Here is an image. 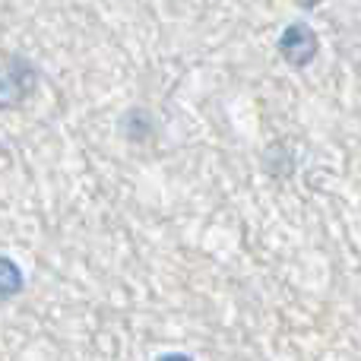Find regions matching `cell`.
Instances as JSON below:
<instances>
[{"instance_id":"cell-1","label":"cell","mask_w":361,"mask_h":361,"mask_svg":"<svg viewBox=\"0 0 361 361\" xmlns=\"http://www.w3.org/2000/svg\"><path fill=\"white\" fill-rule=\"evenodd\" d=\"M276 48H279L282 61H286L288 67L301 70V67H307V63H314V57L320 54V35L314 32L311 23L295 19V23H288L286 29H282Z\"/></svg>"},{"instance_id":"cell-2","label":"cell","mask_w":361,"mask_h":361,"mask_svg":"<svg viewBox=\"0 0 361 361\" xmlns=\"http://www.w3.org/2000/svg\"><path fill=\"white\" fill-rule=\"evenodd\" d=\"M38 86V67L19 54H6L4 61V82H0V105L16 108L35 92Z\"/></svg>"},{"instance_id":"cell-3","label":"cell","mask_w":361,"mask_h":361,"mask_svg":"<svg viewBox=\"0 0 361 361\" xmlns=\"http://www.w3.org/2000/svg\"><path fill=\"white\" fill-rule=\"evenodd\" d=\"M23 292V269L16 267L13 257H0V298L4 301H13L16 295Z\"/></svg>"},{"instance_id":"cell-4","label":"cell","mask_w":361,"mask_h":361,"mask_svg":"<svg viewBox=\"0 0 361 361\" xmlns=\"http://www.w3.org/2000/svg\"><path fill=\"white\" fill-rule=\"evenodd\" d=\"M159 361H193V358L184 355V352H165V355H159Z\"/></svg>"},{"instance_id":"cell-5","label":"cell","mask_w":361,"mask_h":361,"mask_svg":"<svg viewBox=\"0 0 361 361\" xmlns=\"http://www.w3.org/2000/svg\"><path fill=\"white\" fill-rule=\"evenodd\" d=\"M295 4H298L301 10H314V6H320L324 0H295Z\"/></svg>"}]
</instances>
